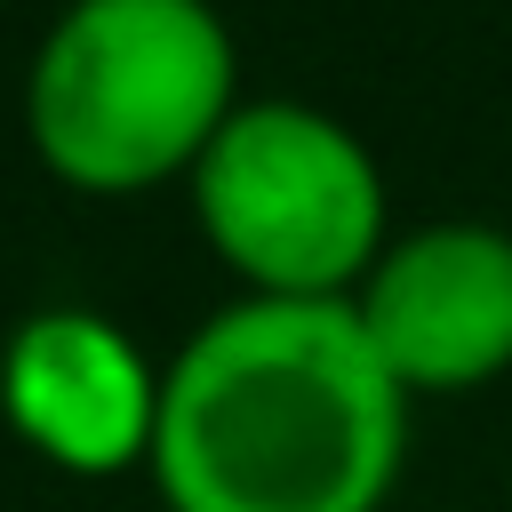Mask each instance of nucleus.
<instances>
[{
	"instance_id": "obj_5",
	"label": "nucleus",
	"mask_w": 512,
	"mask_h": 512,
	"mask_svg": "<svg viewBox=\"0 0 512 512\" xmlns=\"http://www.w3.org/2000/svg\"><path fill=\"white\" fill-rule=\"evenodd\" d=\"M0 416L40 464L72 480H112L152 464L160 368L120 320L88 304H48L0 344Z\"/></svg>"
},
{
	"instance_id": "obj_2",
	"label": "nucleus",
	"mask_w": 512,
	"mask_h": 512,
	"mask_svg": "<svg viewBox=\"0 0 512 512\" xmlns=\"http://www.w3.org/2000/svg\"><path fill=\"white\" fill-rule=\"evenodd\" d=\"M240 104V48L208 0H64L24 72L32 152L88 200L192 176Z\"/></svg>"
},
{
	"instance_id": "obj_4",
	"label": "nucleus",
	"mask_w": 512,
	"mask_h": 512,
	"mask_svg": "<svg viewBox=\"0 0 512 512\" xmlns=\"http://www.w3.org/2000/svg\"><path fill=\"white\" fill-rule=\"evenodd\" d=\"M352 312L408 400H464L512 368V232L480 216L392 232Z\"/></svg>"
},
{
	"instance_id": "obj_1",
	"label": "nucleus",
	"mask_w": 512,
	"mask_h": 512,
	"mask_svg": "<svg viewBox=\"0 0 512 512\" xmlns=\"http://www.w3.org/2000/svg\"><path fill=\"white\" fill-rule=\"evenodd\" d=\"M408 408L352 304L232 296L160 368L144 472L168 512H384Z\"/></svg>"
},
{
	"instance_id": "obj_3",
	"label": "nucleus",
	"mask_w": 512,
	"mask_h": 512,
	"mask_svg": "<svg viewBox=\"0 0 512 512\" xmlns=\"http://www.w3.org/2000/svg\"><path fill=\"white\" fill-rule=\"evenodd\" d=\"M192 224L240 296L352 304V288L392 248V200L376 152L320 104L248 96L200 168L184 176Z\"/></svg>"
}]
</instances>
